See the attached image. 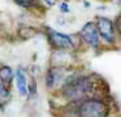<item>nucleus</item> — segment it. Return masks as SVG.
<instances>
[{"mask_svg":"<svg viewBox=\"0 0 121 117\" xmlns=\"http://www.w3.org/2000/svg\"><path fill=\"white\" fill-rule=\"evenodd\" d=\"M68 78L64 66H50L44 75V85L48 90H59L64 81Z\"/></svg>","mask_w":121,"mask_h":117,"instance_id":"obj_5","label":"nucleus"},{"mask_svg":"<svg viewBox=\"0 0 121 117\" xmlns=\"http://www.w3.org/2000/svg\"><path fill=\"white\" fill-rule=\"evenodd\" d=\"M113 1H115L116 4H118V5H120V7H121V0H113Z\"/></svg>","mask_w":121,"mask_h":117,"instance_id":"obj_13","label":"nucleus"},{"mask_svg":"<svg viewBox=\"0 0 121 117\" xmlns=\"http://www.w3.org/2000/svg\"><path fill=\"white\" fill-rule=\"evenodd\" d=\"M11 98H12V92L9 86L0 82V109L4 108L11 101Z\"/></svg>","mask_w":121,"mask_h":117,"instance_id":"obj_10","label":"nucleus"},{"mask_svg":"<svg viewBox=\"0 0 121 117\" xmlns=\"http://www.w3.org/2000/svg\"><path fill=\"white\" fill-rule=\"evenodd\" d=\"M43 1H44V4L47 7H53L56 4V0H43Z\"/></svg>","mask_w":121,"mask_h":117,"instance_id":"obj_12","label":"nucleus"},{"mask_svg":"<svg viewBox=\"0 0 121 117\" xmlns=\"http://www.w3.org/2000/svg\"><path fill=\"white\" fill-rule=\"evenodd\" d=\"M16 5L24 8L26 10H39L42 9V1L40 0H13Z\"/></svg>","mask_w":121,"mask_h":117,"instance_id":"obj_9","label":"nucleus"},{"mask_svg":"<svg viewBox=\"0 0 121 117\" xmlns=\"http://www.w3.org/2000/svg\"><path fill=\"white\" fill-rule=\"evenodd\" d=\"M79 36H81L82 40H83L87 46L91 47V48H98V47H99L100 38H99L96 27H95L94 21H89V22H86L82 26V29L79 30Z\"/></svg>","mask_w":121,"mask_h":117,"instance_id":"obj_6","label":"nucleus"},{"mask_svg":"<svg viewBox=\"0 0 121 117\" xmlns=\"http://www.w3.org/2000/svg\"><path fill=\"white\" fill-rule=\"evenodd\" d=\"M65 117H109L111 105L99 96H92L74 103H68L65 107Z\"/></svg>","mask_w":121,"mask_h":117,"instance_id":"obj_2","label":"nucleus"},{"mask_svg":"<svg viewBox=\"0 0 121 117\" xmlns=\"http://www.w3.org/2000/svg\"><path fill=\"white\" fill-rule=\"evenodd\" d=\"M46 35H47V40L50 46L56 51L66 52L74 48V40L68 34H64L51 27H46Z\"/></svg>","mask_w":121,"mask_h":117,"instance_id":"obj_3","label":"nucleus"},{"mask_svg":"<svg viewBox=\"0 0 121 117\" xmlns=\"http://www.w3.org/2000/svg\"><path fill=\"white\" fill-rule=\"evenodd\" d=\"M14 81H16V88L18 95L21 98L29 95V78L24 68H17L14 70Z\"/></svg>","mask_w":121,"mask_h":117,"instance_id":"obj_7","label":"nucleus"},{"mask_svg":"<svg viewBox=\"0 0 121 117\" xmlns=\"http://www.w3.org/2000/svg\"><path fill=\"white\" fill-rule=\"evenodd\" d=\"M98 79L92 75H68V78L59 88V94L64 100H66V103H74L96 96L95 94L98 92Z\"/></svg>","mask_w":121,"mask_h":117,"instance_id":"obj_1","label":"nucleus"},{"mask_svg":"<svg viewBox=\"0 0 121 117\" xmlns=\"http://www.w3.org/2000/svg\"><path fill=\"white\" fill-rule=\"evenodd\" d=\"M14 79V70L9 65H1L0 66V82L9 86Z\"/></svg>","mask_w":121,"mask_h":117,"instance_id":"obj_8","label":"nucleus"},{"mask_svg":"<svg viewBox=\"0 0 121 117\" xmlns=\"http://www.w3.org/2000/svg\"><path fill=\"white\" fill-rule=\"evenodd\" d=\"M59 8H60V10L63 13H68L69 12V7H68V4H66V3H61Z\"/></svg>","mask_w":121,"mask_h":117,"instance_id":"obj_11","label":"nucleus"},{"mask_svg":"<svg viewBox=\"0 0 121 117\" xmlns=\"http://www.w3.org/2000/svg\"><path fill=\"white\" fill-rule=\"evenodd\" d=\"M94 23L98 30V34H99V38L103 39L105 43L112 44L116 39L115 23H113V21L108 17H104V16H96Z\"/></svg>","mask_w":121,"mask_h":117,"instance_id":"obj_4","label":"nucleus"}]
</instances>
